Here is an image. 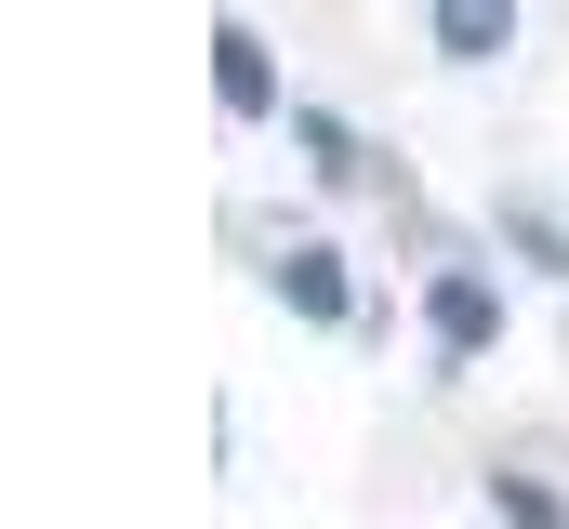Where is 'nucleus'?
Wrapping results in <instances>:
<instances>
[{
	"instance_id": "nucleus-1",
	"label": "nucleus",
	"mask_w": 569,
	"mask_h": 529,
	"mask_svg": "<svg viewBox=\"0 0 569 529\" xmlns=\"http://www.w3.org/2000/svg\"><path fill=\"white\" fill-rule=\"evenodd\" d=\"M425 331H437V358H450V371H463V358H490V331H503V291H490L477 264H450V278L425 291Z\"/></svg>"
},
{
	"instance_id": "nucleus-4",
	"label": "nucleus",
	"mask_w": 569,
	"mask_h": 529,
	"mask_svg": "<svg viewBox=\"0 0 569 529\" xmlns=\"http://www.w3.org/2000/svg\"><path fill=\"white\" fill-rule=\"evenodd\" d=\"M425 13L450 67H503V40H517V0H425Z\"/></svg>"
},
{
	"instance_id": "nucleus-6",
	"label": "nucleus",
	"mask_w": 569,
	"mask_h": 529,
	"mask_svg": "<svg viewBox=\"0 0 569 529\" xmlns=\"http://www.w3.org/2000/svg\"><path fill=\"white\" fill-rule=\"evenodd\" d=\"M291 132H305V172H331V186L358 172V146H345V120H318V107H305V120H291Z\"/></svg>"
},
{
	"instance_id": "nucleus-3",
	"label": "nucleus",
	"mask_w": 569,
	"mask_h": 529,
	"mask_svg": "<svg viewBox=\"0 0 569 529\" xmlns=\"http://www.w3.org/2000/svg\"><path fill=\"white\" fill-rule=\"evenodd\" d=\"M279 305L305 331H331V318H345V252H331V239H291L279 252Z\"/></svg>"
},
{
	"instance_id": "nucleus-5",
	"label": "nucleus",
	"mask_w": 569,
	"mask_h": 529,
	"mask_svg": "<svg viewBox=\"0 0 569 529\" xmlns=\"http://www.w3.org/2000/svg\"><path fill=\"white\" fill-rule=\"evenodd\" d=\"M490 517H503V529H569L543 477H490Z\"/></svg>"
},
{
	"instance_id": "nucleus-2",
	"label": "nucleus",
	"mask_w": 569,
	"mask_h": 529,
	"mask_svg": "<svg viewBox=\"0 0 569 529\" xmlns=\"http://www.w3.org/2000/svg\"><path fill=\"white\" fill-rule=\"evenodd\" d=\"M212 93H226V120H279V53L252 27H212Z\"/></svg>"
}]
</instances>
